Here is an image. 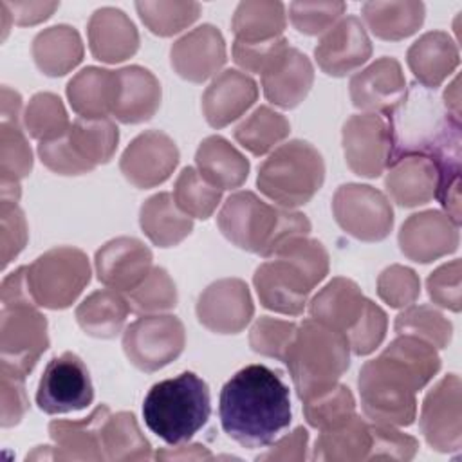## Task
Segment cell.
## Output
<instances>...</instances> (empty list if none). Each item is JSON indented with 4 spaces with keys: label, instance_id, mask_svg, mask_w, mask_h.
Listing matches in <instances>:
<instances>
[{
    "label": "cell",
    "instance_id": "obj_1",
    "mask_svg": "<svg viewBox=\"0 0 462 462\" xmlns=\"http://www.w3.org/2000/svg\"><path fill=\"white\" fill-rule=\"evenodd\" d=\"M440 370L437 348L415 336H397L357 377L365 415L372 422L410 426L417 417V392Z\"/></svg>",
    "mask_w": 462,
    "mask_h": 462
},
{
    "label": "cell",
    "instance_id": "obj_2",
    "mask_svg": "<svg viewBox=\"0 0 462 462\" xmlns=\"http://www.w3.org/2000/svg\"><path fill=\"white\" fill-rule=\"evenodd\" d=\"M218 417L229 439L244 448H265L292 420L289 388L265 365H247L220 390Z\"/></svg>",
    "mask_w": 462,
    "mask_h": 462
},
{
    "label": "cell",
    "instance_id": "obj_3",
    "mask_svg": "<svg viewBox=\"0 0 462 462\" xmlns=\"http://www.w3.org/2000/svg\"><path fill=\"white\" fill-rule=\"evenodd\" d=\"M327 274L328 253L325 245L305 235L287 240L269 262L260 263L253 283L265 309L285 316H300L309 303V294Z\"/></svg>",
    "mask_w": 462,
    "mask_h": 462
},
{
    "label": "cell",
    "instance_id": "obj_4",
    "mask_svg": "<svg viewBox=\"0 0 462 462\" xmlns=\"http://www.w3.org/2000/svg\"><path fill=\"white\" fill-rule=\"evenodd\" d=\"M217 226L231 244L263 258H271L287 240L310 233L303 213L271 206L253 191L229 195L217 215Z\"/></svg>",
    "mask_w": 462,
    "mask_h": 462
},
{
    "label": "cell",
    "instance_id": "obj_5",
    "mask_svg": "<svg viewBox=\"0 0 462 462\" xmlns=\"http://www.w3.org/2000/svg\"><path fill=\"white\" fill-rule=\"evenodd\" d=\"M209 415V388L195 372H182L155 383L143 401V419L148 430L173 446L189 440Z\"/></svg>",
    "mask_w": 462,
    "mask_h": 462
},
{
    "label": "cell",
    "instance_id": "obj_6",
    "mask_svg": "<svg viewBox=\"0 0 462 462\" xmlns=\"http://www.w3.org/2000/svg\"><path fill=\"white\" fill-rule=\"evenodd\" d=\"M300 401L330 386L350 366V345L345 334L309 318L303 319L283 357Z\"/></svg>",
    "mask_w": 462,
    "mask_h": 462
},
{
    "label": "cell",
    "instance_id": "obj_7",
    "mask_svg": "<svg viewBox=\"0 0 462 462\" xmlns=\"http://www.w3.org/2000/svg\"><path fill=\"white\" fill-rule=\"evenodd\" d=\"M383 117L390 143L388 168L404 157H430L449 132L460 128V121L453 119L431 90L417 81L406 87L399 103Z\"/></svg>",
    "mask_w": 462,
    "mask_h": 462
},
{
    "label": "cell",
    "instance_id": "obj_8",
    "mask_svg": "<svg viewBox=\"0 0 462 462\" xmlns=\"http://www.w3.org/2000/svg\"><path fill=\"white\" fill-rule=\"evenodd\" d=\"M325 180L321 153L307 141L292 139L280 144L260 164L258 189L280 208L296 209L310 202Z\"/></svg>",
    "mask_w": 462,
    "mask_h": 462
},
{
    "label": "cell",
    "instance_id": "obj_9",
    "mask_svg": "<svg viewBox=\"0 0 462 462\" xmlns=\"http://www.w3.org/2000/svg\"><path fill=\"white\" fill-rule=\"evenodd\" d=\"M88 256L70 245L45 251L27 265V283L32 301L51 310L69 309L90 282Z\"/></svg>",
    "mask_w": 462,
    "mask_h": 462
},
{
    "label": "cell",
    "instance_id": "obj_10",
    "mask_svg": "<svg viewBox=\"0 0 462 462\" xmlns=\"http://www.w3.org/2000/svg\"><path fill=\"white\" fill-rule=\"evenodd\" d=\"M186 345L182 321L173 314H144L123 332V350L141 372H157L175 361Z\"/></svg>",
    "mask_w": 462,
    "mask_h": 462
},
{
    "label": "cell",
    "instance_id": "obj_11",
    "mask_svg": "<svg viewBox=\"0 0 462 462\" xmlns=\"http://www.w3.org/2000/svg\"><path fill=\"white\" fill-rule=\"evenodd\" d=\"M332 213L337 226L361 242H381L393 227L390 200L368 184H341L332 199Z\"/></svg>",
    "mask_w": 462,
    "mask_h": 462
},
{
    "label": "cell",
    "instance_id": "obj_12",
    "mask_svg": "<svg viewBox=\"0 0 462 462\" xmlns=\"http://www.w3.org/2000/svg\"><path fill=\"white\" fill-rule=\"evenodd\" d=\"M47 330V318L36 305H4L0 312V363L29 375L49 348Z\"/></svg>",
    "mask_w": 462,
    "mask_h": 462
},
{
    "label": "cell",
    "instance_id": "obj_13",
    "mask_svg": "<svg viewBox=\"0 0 462 462\" xmlns=\"http://www.w3.org/2000/svg\"><path fill=\"white\" fill-rule=\"evenodd\" d=\"M94 401V386L87 365L74 352L54 356L38 383L36 404L49 415L79 411Z\"/></svg>",
    "mask_w": 462,
    "mask_h": 462
},
{
    "label": "cell",
    "instance_id": "obj_14",
    "mask_svg": "<svg viewBox=\"0 0 462 462\" xmlns=\"http://www.w3.org/2000/svg\"><path fill=\"white\" fill-rule=\"evenodd\" d=\"M460 377L444 375L424 397L419 426L426 442L440 453H457L462 448Z\"/></svg>",
    "mask_w": 462,
    "mask_h": 462
},
{
    "label": "cell",
    "instance_id": "obj_15",
    "mask_svg": "<svg viewBox=\"0 0 462 462\" xmlns=\"http://www.w3.org/2000/svg\"><path fill=\"white\" fill-rule=\"evenodd\" d=\"M179 159V148L168 134L146 130L125 148L119 159V170L132 186L148 189L166 182L177 168Z\"/></svg>",
    "mask_w": 462,
    "mask_h": 462
},
{
    "label": "cell",
    "instance_id": "obj_16",
    "mask_svg": "<svg viewBox=\"0 0 462 462\" xmlns=\"http://www.w3.org/2000/svg\"><path fill=\"white\" fill-rule=\"evenodd\" d=\"M343 153L352 173L366 179L379 177L388 168L390 143L381 114H356L341 130Z\"/></svg>",
    "mask_w": 462,
    "mask_h": 462
},
{
    "label": "cell",
    "instance_id": "obj_17",
    "mask_svg": "<svg viewBox=\"0 0 462 462\" xmlns=\"http://www.w3.org/2000/svg\"><path fill=\"white\" fill-rule=\"evenodd\" d=\"M254 305L249 287L240 278L209 283L197 300V318L215 334H238L253 319Z\"/></svg>",
    "mask_w": 462,
    "mask_h": 462
},
{
    "label": "cell",
    "instance_id": "obj_18",
    "mask_svg": "<svg viewBox=\"0 0 462 462\" xmlns=\"http://www.w3.org/2000/svg\"><path fill=\"white\" fill-rule=\"evenodd\" d=\"M401 253L417 263H430L458 249V226L439 209L410 215L399 231Z\"/></svg>",
    "mask_w": 462,
    "mask_h": 462
},
{
    "label": "cell",
    "instance_id": "obj_19",
    "mask_svg": "<svg viewBox=\"0 0 462 462\" xmlns=\"http://www.w3.org/2000/svg\"><path fill=\"white\" fill-rule=\"evenodd\" d=\"M372 56V42L357 16H345L334 23L314 47L318 67L334 78L346 76Z\"/></svg>",
    "mask_w": 462,
    "mask_h": 462
},
{
    "label": "cell",
    "instance_id": "obj_20",
    "mask_svg": "<svg viewBox=\"0 0 462 462\" xmlns=\"http://www.w3.org/2000/svg\"><path fill=\"white\" fill-rule=\"evenodd\" d=\"M226 42L222 32L211 25L202 23L173 42L170 49L171 69L186 81L204 83L213 78L226 63Z\"/></svg>",
    "mask_w": 462,
    "mask_h": 462
},
{
    "label": "cell",
    "instance_id": "obj_21",
    "mask_svg": "<svg viewBox=\"0 0 462 462\" xmlns=\"http://www.w3.org/2000/svg\"><path fill=\"white\" fill-rule=\"evenodd\" d=\"M152 251L134 236H117L96 251L97 280L117 292L134 291L152 271Z\"/></svg>",
    "mask_w": 462,
    "mask_h": 462
},
{
    "label": "cell",
    "instance_id": "obj_22",
    "mask_svg": "<svg viewBox=\"0 0 462 462\" xmlns=\"http://www.w3.org/2000/svg\"><path fill=\"white\" fill-rule=\"evenodd\" d=\"M406 90L402 67L395 58L383 56L361 72H356L348 83L352 105L366 114L390 112Z\"/></svg>",
    "mask_w": 462,
    "mask_h": 462
},
{
    "label": "cell",
    "instance_id": "obj_23",
    "mask_svg": "<svg viewBox=\"0 0 462 462\" xmlns=\"http://www.w3.org/2000/svg\"><path fill=\"white\" fill-rule=\"evenodd\" d=\"M258 99L256 81L235 69L220 72L202 94V112L209 126L224 128L242 117Z\"/></svg>",
    "mask_w": 462,
    "mask_h": 462
},
{
    "label": "cell",
    "instance_id": "obj_24",
    "mask_svg": "<svg viewBox=\"0 0 462 462\" xmlns=\"http://www.w3.org/2000/svg\"><path fill=\"white\" fill-rule=\"evenodd\" d=\"M90 54L103 63H121L139 49V32L117 7L96 9L87 25Z\"/></svg>",
    "mask_w": 462,
    "mask_h": 462
},
{
    "label": "cell",
    "instance_id": "obj_25",
    "mask_svg": "<svg viewBox=\"0 0 462 462\" xmlns=\"http://www.w3.org/2000/svg\"><path fill=\"white\" fill-rule=\"evenodd\" d=\"M314 83V67L298 49L287 47L262 74L263 96L280 108L298 106Z\"/></svg>",
    "mask_w": 462,
    "mask_h": 462
},
{
    "label": "cell",
    "instance_id": "obj_26",
    "mask_svg": "<svg viewBox=\"0 0 462 462\" xmlns=\"http://www.w3.org/2000/svg\"><path fill=\"white\" fill-rule=\"evenodd\" d=\"M117 72V92L112 116L125 125L150 121L161 106L162 88L159 79L144 67L130 65Z\"/></svg>",
    "mask_w": 462,
    "mask_h": 462
},
{
    "label": "cell",
    "instance_id": "obj_27",
    "mask_svg": "<svg viewBox=\"0 0 462 462\" xmlns=\"http://www.w3.org/2000/svg\"><path fill=\"white\" fill-rule=\"evenodd\" d=\"M110 413L106 404H99L81 420H52L49 435L54 442L49 458L58 460H105L101 448V424Z\"/></svg>",
    "mask_w": 462,
    "mask_h": 462
},
{
    "label": "cell",
    "instance_id": "obj_28",
    "mask_svg": "<svg viewBox=\"0 0 462 462\" xmlns=\"http://www.w3.org/2000/svg\"><path fill=\"white\" fill-rule=\"evenodd\" d=\"M406 63L419 85L435 90L457 70L460 63L458 47L448 32L430 31L410 45Z\"/></svg>",
    "mask_w": 462,
    "mask_h": 462
},
{
    "label": "cell",
    "instance_id": "obj_29",
    "mask_svg": "<svg viewBox=\"0 0 462 462\" xmlns=\"http://www.w3.org/2000/svg\"><path fill=\"white\" fill-rule=\"evenodd\" d=\"M366 301L368 298L354 280L337 276L309 301V314L312 319L346 336L363 316Z\"/></svg>",
    "mask_w": 462,
    "mask_h": 462
},
{
    "label": "cell",
    "instance_id": "obj_30",
    "mask_svg": "<svg viewBox=\"0 0 462 462\" xmlns=\"http://www.w3.org/2000/svg\"><path fill=\"white\" fill-rule=\"evenodd\" d=\"M384 188L401 208L428 204L437 191V168L426 155H411L388 168Z\"/></svg>",
    "mask_w": 462,
    "mask_h": 462
},
{
    "label": "cell",
    "instance_id": "obj_31",
    "mask_svg": "<svg viewBox=\"0 0 462 462\" xmlns=\"http://www.w3.org/2000/svg\"><path fill=\"white\" fill-rule=\"evenodd\" d=\"M117 92V72L101 67H85L67 83V99L72 110L85 119L112 116Z\"/></svg>",
    "mask_w": 462,
    "mask_h": 462
},
{
    "label": "cell",
    "instance_id": "obj_32",
    "mask_svg": "<svg viewBox=\"0 0 462 462\" xmlns=\"http://www.w3.org/2000/svg\"><path fill=\"white\" fill-rule=\"evenodd\" d=\"M199 173L218 189L240 188L249 175V161L226 137H206L195 153Z\"/></svg>",
    "mask_w": 462,
    "mask_h": 462
},
{
    "label": "cell",
    "instance_id": "obj_33",
    "mask_svg": "<svg viewBox=\"0 0 462 462\" xmlns=\"http://www.w3.org/2000/svg\"><path fill=\"white\" fill-rule=\"evenodd\" d=\"M36 67L51 78L65 76L83 61L85 47L79 32L67 25H52L40 31L31 47Z\"/></svg>",
    "mask_w": 462,
    "mask_h": 462
},
{
    "label": "cell",
    "instance_id": "obj_34",
    "mask_svg": "<svg viewBox=\"0 0 462 462\" xmlns=\"http://www.w3.org/2000/svg\"><path fill=\"white\" fill-rule=\"evenodd\" d=\"M139 224L157 247L179 245L191 231L193 220L175 204L173 195L161 191L148 197L139 211Z\"/></svg>",
    "mask_w": 462,
    "mask_h": 462
},
{
    "label": "cell",
    "instance_id": "obj_35",
    "mask_svg": "<svg viewBox=\"0 0 462 462\" xmlns=\"http://www.w3.org/2000/svg\"><path fill=\"white\" fill-rule=\"evenodd\" d=\"M426 7L417 0L366 2L363 18L370 32L384 42H399L415 34L424 23Z\"/></svg>",
    "mask_w": 462,
    "mask_h": 462
},
{
    "label": "cell",
    "instance_id": "obj_36",
    "mask_svg": "<svg viewBox=\"0 0 462 462\" xmlns=\"http://www.w3.org/2000/svg\"><path fill=\"white\" fill-rule=\"evenodd\" d=\"M370 444H372L370 424L363 420L359 415H352L348 420L319 431L314 444L312 460H321V462L366 460Z\"/></svg>",
    "mask_w": 462,
    "mask_h": 462
},
{
    "label": "cell",
    "instance_id": "obj_37",
    "mask_svg": "<svg viewBox=\"0 0 462 462\" xmlns=\"http://www.w3.org/2000/svg\"><path fill=\"white\" fill-rule=\"evenodd\" d=\"M128 312V300L121 292L99 289L78 305L76 321L85 334L97 339H112L123 330Z\"/></svg>",
    "mask_w": 462,
    "mask_h": 462
},
{
    "label": "cell",
    "instance_id": "obj_38",
    "mask_svg": "<svg viewBox=\"0 0 462 462\" xmlns=\"http://www.w3.org/2000/svg\"><path fill=\"white\" fill-rule=\"evenodd\" d=\"M285 25V5L271 0L240 2L231 20L235 40L244 43H263L282 38Z\"/></svg>",
    "mask_w": 462,
    "mask_h": 462
},
{
    "label": "cell",
    "instance_id": "obj_39",
    "mask_svg": "<svg viewBox=\"0 0 462 462\" xmlns=\"http://www.w3.org/2000/svg\"><path fill=\"white\" fill-rule=\"evenodd\" d=\"M101 448L105 460H150L152 446L141 433L135 415L130 411L108 413L101 424Z\"/></svg>",
    "mask_w": 462,
    "mask_h": 462
},
{
    "label": "cell",
    "instance_id": "obj_40",
    "mask_svg": "<svg viewBox=\"0 0 462 462\" xmlns=\"http://www.w3.org/2000/svg\"><path fill=\"white\" fill-rule=\"evenodd\" d=\"M67 139L74 152L90 166L108 162L119 143V130L108 117L85 119L78 117L67 130Z\"/></svg>",
    "mask_w": 462,
    "mask_h": 462
},
{
    "label": "cell",
    "instance_id": "obj_41",
    "mask_svg": "<svg viewBox=\"0 0 462 462\" xmlns=\"http://www.w3.org/2000/svg\"><path fill=\"white\" fill-rule=\"evenodd\" d=\"M291 125L285 116L271 106H258L236 128V143L253 155H265L289 137Z\"/></svg>",
    "mask_w": 462,
    "mask_h": 462
},
{
    "label": "cell",
    "instance_id": "obj_42",
    "mask_svg": "<svg viewBox=\"0 0 462 462\" xmlns=\"http://www.w3.org/2000/svg\"><path fill=\"white\" fill-rule=\"evenodd\" d=\"M135 11L150 32L168 38L184 31L200 16V4L177 0H141L135 2Z\"/></svg>",
    "mask_w": 462,
    "mask_h": 462
},
{
    "label": "cell",
    "instance_id": "obj_43",
    "mask_svg": "<svg viewBox=\"0 0 462 462\" xmlns=\"http://www.w3.org/2000/svg\"><path fill=\"white\" fill-rule=\"evenodd\" d=\"M393 328L397 336H415L435 348H446L453 337L451 321L431 305H408L397 314Z\"/></svg>",
    "mask_w": 462,
    "mask_h": 462
},
{
    "label": "cell",
    "instance_id": "obj_44",
    "mask_svg": "<svg viewBox=\"0 0 462 462\" xmlns=\"http://www.w3.org/2000/svg\"><path fill=\"white\" fill-rule=\"evenodd\" d=\"M25 130L32 139L52 141L67 134L70 121L60 96L52 92L34 94L23 112Z\"/></svg>",
    "mask_w": 462,
    "mask_h": 462
},
{
    "label": "cell",
    "instance_id": "obj_45",
    "mask_svg": "<svg viewBox=\"0 0 462 462\" xmlns=\"http://www.w3.org/2000/svg\"><path fill=\"white\" fill-rule=\"evenodd\" d=\"M173 200L191 218H209L222 200V189L211 186L199 170L186 166L173 186Z\"/></svg>",
    "mask_w": 462,
    "mask_h": 462
},
{
    "label": "cell",
    "instance_id": "obj_46",
    "mask_svg": "<svg viewBox=\"0 0 462 462\" xmlns=\"http://www.w3.org/2000/svg\"><path fill=\"white\" fill-rule=\"evenodd\" d=\"M301 402L309 426L319 431L334 428L356 415V399L350 388L339 383Z\"/></svg>",
    "mask_w": 462,
    "mask_h": 462
},
{
    "label": "cell",
    "instance_id": "obj_47",
    "mask_svg": "<svg viewBox=\"0 0 462 462\" xmlns=\"http://www.w3.org/2000/svg\"><path fill=\"white\" fill-rule=\"evenodd\" d=\"M32 170V152L20 123L0 125V184H20Z\"/></svg>",
    "mask_w": 462,
    "mask_h": 462
},
{
    "label": "cell",
    "instance_id": "obj_48",
    "mask_svg": "<svg viewBox=\"0 0 462 462\" xmlns=\"http://www.w3.org/2000/svg\"><path fill=\"white\" fill-rule=\"evenodd\" d=\"M130 310L135 314H157L177 305V287L162 267H152L148 276L126 294Z\"/></svg>",
    "mask_w": 462,
    "mask_h": 462
},
{
    "label": "cell",
    "instance_id": "obj_49",
    "mask_svg": "<svg viewBox=\"0 0 462 462\" xmlns=\"http://www.w3.org/2000/svg\"><path fill=\"white\" fill-rule=\"evenodd\" d=\"M298 325L294 321L276 319L271 316L258 318L249 330V346L253 352L283 361Z\"/></svg>",
    "mask_w": 462,
    "mask_h": 462
},
{
    "label": "cell",
    "instance_id": "obj_50",
    "mask_svg": "<svg viewBox=\"0 0 462 462\" xmlns=\"http://www.w3.org/2000/svg\"><path fill=\"white\" fill-rule=\"evenodd\" d=\"M346 11L345 2H292L289 5V18L296 31L316 36L327 32L337 23Z\"/></svg>",
    "mask_w": 462,
    "mask_h": 462
},
{
    "label": "cell",
    "instance_id": "obj_51",
    "mask_svg": "<svg viewBox=\"0 0 462 462\" xmlns=\"http://www.w3.org/2000/svg\"><path fill=\"white\" fill-rule=\"evenodd\" d=\"M377 296L393 309H404L420 296L419 274L406 267L393 263L377 276Z\"/></svg>",
    "mask_w": 462,
    "mask_h": 462
},
{
    "label": "cell",
    "instance_id": "obj_52",
    "mask_svg": "<svg viewBox=\"0 0 462 462\" xmlns=\"http://www.w3.org/2000/svg\"><path fill=\"white\" fill-rule=\"evenodd\" d=\"M25 377L16 368L0 363V424L2 428L16 426L29 410L25 393Z\"/></svg>",
    "mask_w": 462,
    "mask_h": 462
},
{
    "label": "cell",
    "instance_id": "obj_53",
    "mask_svg": "<svg viewBox=\"0 0 462 462\" xmlns=\"http://www.w3.org/2000/svg\"><path fill=\"white\" fill-rule=\"evenodd\" d=\"M372 444L366 460H411L419 449L415 437L402 433L392 424H370Z\"/></svg>",
    "mask_w": 462,
    "mask_h": 462
},
{
    "label": "cell",
    "instance_id": "obj_54",
    "mask_svg": "<svg viewBox=\"0 0 462 462\" xmlns=\"http://www.w3.org/2000/svg\"><path fill=\"white\" fill-rule=\"evenodd\" d=\"M386 328H388L386 312L377 303L368 300L363 316L359 318L356 327L346 334L350 352H354L356 356L372 354L384 341Z\"/></svg>",
    "mask_w": 462,
    "mask_h": 462
},
{
    "label": "cell",
    "instance_id": "obj_55",
    "mask_svg": "<svg viewBox=\"0 0 462 462\" xmlns=\"http://www.w3.org/2000/svg\"><path fill=\"white\" fill-rule=\"evenodd\" d=\"M460 278L462 262L458 258L437 267L426 280V289L431 301L451 312H460Z\"/></svg>",
    "mask_w": 462,
    "mask_h": 462
},
{
    "label": "cell",
    "instance_id": "obj_56",
    "mask_svg": "<svg viewBox=\"0 0 462 462\" xmlns=\"http://www.w3.org/2000/svg\"><path fill=\"white\" fill-rule=\"evenodd\" d=\"M0 222H2V269L7 267L25 247L29 231L23 211L18 208V202L2 200L0 204Z\"/></svg>",
    "mask_w": 462,
    "mask_h": 462
},
{
    "label": "cell",
    "instance_id": "obj_57",
    "mask_svg": "<svg viewBox=\"0 0 462 462\" xmlns=\"http://www.w3.org/2000/svg\"><path fill=\"white\" fill-rule=\"evenodd\" d=\"M38 155L42 164L58 175H83L94 170V166L85 162L74 152V148L67 139V134L58 139L40 143Z\"/></svg>",
    "mask_w": 462,
    "mask_h": 462
},
{
    "label": "cell",
    "instance_id": "obj_58",
    "mask_svg": "<svg viewBox=\"0 0 462 462\" xmlns=\"http://www.w3.org/2000/svg\"><path fill=\"white\" fill-rule=\"evenodd\" d=\"M289 47L287 38H276L263 43H244V42H233V60L235 63L254 74H263L271 63Z\"/></svg>",
    "mask_w": 462,
    "mask_h": 462
},
{
    "label": "cell",
    "instance_id": "obj_59",
    "mask_svg": "<svg viewBox=\"0 0 462 462\" xmlns=\"http://www.w3.org/2000/svg\"><path fill=\"white\" fill-rule=\"evenodd\" d=\"M309 431L300 426L292 433L280 439L267 453L260 455L258 460H305L307 458Z\"/></svg>",
    "mask_w": 462,
    "mask_h": 462
},
{
    "label": "cell",
    "instance_id": "obj_60",
    "mask_svg": "<svg viewBox=\"0 0 462 462\" xmlns=\"http://www.w3.org/2000/svg\"><path fill=\"white\" fill-rule=\"evenodd\" d=\"M13 23L20 27L36 25L52 16L60 2H4Z\"/></svg>",
    "mask_w": 462,
    "mask_h": 462
},
{
    "label": "cell",
    "instance_id": "obj_61",
    "mask_svg": "<svg viewBox=\"0 0 462 462\" xmlns=\"http://www.w3.org/2000/svg\"><path fill=\"white\" fill-rule=\"evenodd\" d=\"M0 298L4 305H18V303H31L36 305L29 292L27 283V265H22L14 269L11 274H7L0 287ZM38 307V305H36Z\"/></svg>",
    "mask_w": 462,
    "mask_h": 462
},
{
    "label": "cell",
    "instance_id": "obj_62",
    "mask_svg": "<svg viewBox=\"0 0 462 462\" xmlns=\"http://www.w3.org/2000/svg\"><path fill=\"white\" fill-rule=\"evenodd\" d=\"M155 458L157 460H209L213 458V455L209 453V449L202 444H189V446H179L175 449H170V448H164V449H159L155 453Z\"/></svg>",
    "mask_w": 462,
    "mask_h": 462
},
{
    "label": "cell",
    "instance_id": "obj_63",
    "mask_svg": "<svg viewBox=\"0 0 462 462\" xmlns=\"http://www.w3.org/2000/svg\"><path fill=\"white\" fill-rule=\"evenodd\" d=\"M22 108V97L9 87H2V121L18 123Z\"/></svg>",
    "mask_w": 462,
    "mask_h": 462
},
{
    "label": "cell",
    "instance_id": "obj_64",
    "mask_svg": "<svg viewBox=\"0 0 462 462\" xmlns=\"http://www.w3.org/2000/svg\"><path fill=\"white\" fill-rule=\"evenodd\" d=\"M442 106L444 110L457 121H460V90H458V78H455L442 94Z\"/></svg>",
    "mask_w": 462,
    "mask_h": 462
}]
</instances>
